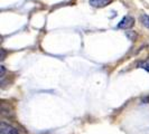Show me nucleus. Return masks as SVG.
<instances>
[{
	"mask_svg": "<svg viewBox=\"0 0 149 134\" xmlns=\"http://www.w3.org/2000/svg\"><path fill=\"white\" fill-rule=\"evenodd\" d=\"M0 134H19V130L15 126L8 124L6 122H1L0 125Z\"/></svg>",
	"mask_w": 149,
	"mask_h": 134,
	"instance_id": "f257e3e1",
	"label": "nucleus"
},
{
	"mask_svg": "<svg viewBox=\"0 0 149 134\" xmlns=\"http://www.w3.org/2000/svg\"><path fill=\"white\" fill-rule=\"evenodd\" d=\"M134 25V19L131 16H126L121 19V21L118 23V28L120 29H129Z\"/></svg>",
	"mask_w": 149,
	"mask_h": 134,
	"instance_id": "f03ea898",
	"label": "nucleus"
},
{
	"mask_svg": "<svg viewBox=\"0 0 149 134\" xmlns=\"http://www.w3.org/2000/svg\"><path fill=\"white\" fill-rule=\"evenodd\" d=\"M112 0H90V5L95 8H103L108 5H110Z\"/></svg>",
	"mask_w": 149,
	"mask_h": 134,
	"instance_id": "7ed1b4c3",
	"label": "nucleus"
},
{
	"mask_svg": "<svg viewBox=\"0 0 149 134\" xmlns=\"http://www.w3.org/2000/svg\"><path fill=\"white\" fill-rule=\"evenodd\" d=\"M138 67H140V68H142V69H145V70L149 72V57L147 58V59L140 61V63L138 64Z\"/></svg>",
	"mask_w": 149,
	"mask_h": 134,
	"instance_id": "20e7f679",
	"label": "nucleus"
},
{
	"mask_svg": "<svg viewBox=\"0 0 149 134\" xmlns=\"http://www.w3.org/2000/svg\"><path fill=\"white\" fill-rule=\"evenodd\" d=\"M140 21H141V23L145 26V27H147V28L149 29V16L141 15L140 16Z\"/></svg>",
	"mask_w": 149,
	"mask_h": 134,
	"instance_id": "39448f33",
	"label": "nucleus"
},
{
	"mask_svg": "<svg viewBox=\"0 0 149 134\" xmlns=\"http://www.w3.org/2000/svg\"><path fill=\"white\" fill-rule=\"evenodd\" d=\"M142 102H143V103H146V104H149V95L143 97V98H142Z\"/></svg>",
	"mask_w": 149,
	"mask_h": 134,
	"instance_id": "423d86ee",
	"label": "nucleus"
},
{
	"mask_svg": "<svg viewBox=\"0 0 149 134\" xmlns=\"http://www.w3.org/2000/svg\"><path fill=\"white\" fill-rule=\"evenodd\" d=\"M5 55H6V52H5V49H1V60L5 59Z\"/></svg>",
	"mask_w": 149,
	"mask_h": 134,
	"instance_id": "0eeeda50",
	"label": "nucleus"
}]
</instances>
